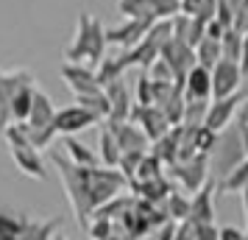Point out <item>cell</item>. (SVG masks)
<instances>
[{
	"instance_id": "1",
	"label": "cell",
	"mask_w": 248,
	"mask_h": 240,
	"mask_svg": "<svg viewBox=\"0 0 248 240\" xmlns=\"http://www.w3.org/2000/svg\"><path fill=\"white\" fill-rule=\"evenodd\" d=\"M50 162L56 165L62 187H64L67 201H70V207H73V215L78 221V226L87 232L90 218H92V212H95L92 195H90V168L76 165V162L70 160L67 154H62V151H50Z\"/></svg>"
},
{
	"instance_id": "2",
	"label": "cell",
	"mask_w": 248,
	"mask_h": 240,
	"mask_svg": "<svg viewBox=\"0 0 248 240\" xmlns=\"http://www.w3.org/2000/svg\"><path fill=\"white\" fill-rule=\"evenodd\" d=\"M106 25L92 17V14L81 12L76 20V34L64 48V62H78V64H98L106 56Z\"/></svg>"
},
{
	"instance_id": "3",
	"label": "cell",
	"mask_w": 248,
	"mask_h": 240,
	"mask_svg": "<svg viewBox=\"0 0 248 240\" xmlns=\"http://www.w3.org/2000/svg\"><path fill=\"white\" fill-rule=\"evenodd\" d=\"M20 126H23L25 137L31 140L36 148H47V145L59 137V131H56V106H53V101H50L47 92H42V90L34 92L31 112H28V117H25Z\"/></svg>"
},
{
	"instance_id": "4",
	"label": "cell",
	"mask_w": 248,
	"mask_h": 240,
	"mask_svg": "<svg viewBox=\"0 0 248 240\" xmlns=\"http://www.w3.org/2000/svg\"><path fill=\"white\" fill-rule=\"evenodd\" d=\"M3 137H6V145H9V154H12L14 165L20 168L23 176L28 179H36L42 182L45 179V162H42V154L31 140L25 137V131L20 123H9L3 128Z\"/></svg>"
},
{
	"instance_id": "5",
	"label": "cell",
	"mask_w": 248,
	"mask_h": 240,
	"mask_svg": "<svg viewBox=\"0 0 248 240\" xmlns=\"http://www.w3.org/2000/svg\"><path fill=\"white\" fill-rule=\"evenodd\" d=\"M170 36H173V25L170 20H156V23L151 25V31H148L134 48H125L123 53H120V62H123V67H142L148 70L154 62L159 59L162 53V45L168 42Z\"/></svg>"
},
{
	"instance_id": "6",
	"label": "cell",
	"mask_w": 248,
	"mask_h": 240,
	"mask_svg": "<svg viewBox=\"0 0 248 240\" xmlns=\"http://www.w3.org/2000/svg\"><path fill=\"white\" fill-rule=\"evenodd\" d=\"M248 154L243 148V137L237 126H226L220 134H217V143H215L212 154H209V171H212V179H223L226 173L237 168L240 162L246 160Z\"/></svg>"
},
{
	"instance_id": "7",
	"label": "cell",
	"mask_w": 248,
	"mask_h": 240,
	"mask_svg": "<svg viewBox=\"0 0 248 240\" xmlns=\"http://www.w3.org/2000/svg\"><path fill=\"white\" fill-rule=\"evenodd\" d=\"M168 171L187 193H198L203 184L212 179L209 157H206V154H195V157H187V160H176Z\"/></svg>"
},
{
	"instance_id": "8",
	"label": "cell",
	"mask_w": 248,
	"mask_h": 240,
	"mask_svg": "<svg viewBox=\"0 0 248 240\" xmlns=\"http://www.w3.org/2000/svg\"><path fill=\"white\" fill-rule=\"evenodd\" d=\"M34 84V73L28 70H0V131L14 123L12 120V103L17 92Z\"/></svg>"
},
{
	"instance_id": "9",
	"label": "cell",
	"mask_w": 248,
	"mask_h": 240,
	"mask_svg": "<svg viewBox=\"0 0 248 240\" xmlns=\"http://www.w3.org/2000/svg\"><path fill=\"white\" fill-rule=\"evenodd\" d=\"M159 59H165V62L170 64L173 76H176V84H184L187 73L198 64V59H195V48L187 45V42H184V39H179V36H170L168 42L162 45Z\"/></svg>"
},
{
	"instance_id": "10",
	"label": "cell",
	"mask_w": 248,
	"mask_h": 240,
	"mask_svg": "<svg viewBox=\"0 0 248 240\" xmlns=\"http://www.w3.org/2000/svg\"><path fill=\"white\" fill-rule=\"evenodd\" d=\"M243 67L234 59H220L212 67V98H229L240 92V81H243Z\"/></svg>"
},
{
	"instance_id": "11",
	"label": "cell",
	"mask_w": 248,
	"mask_h": 240,
	"mask_svg": "<svg viewBox=\"0 0 248 240\" xmlns=\"http://www.w3.org/2000/svg\"><path fill=\"white\" fill-rule=\"evenodd\" d=\"M243 103H246V95H243V92H234V95H229V98H212L203 126H209L212 131L220 134L226 126H232V120L237 117V112H240Z\"/></svg>"
},
{
	"instance_id": "12",
	"label": "cell",
	"mask_w": 248,
	"mask_h": 240,
	"mask_svg": "<svg viewBox=\"0 0 248 240\" xmlns=\"http://www.w3.org/2000/svg\"><path fill=\"white\" fill-rule=\"evenodd\" d=\"M154 23L156 20H151V17H125V23L106 28V42L109 45H120V48H134L151 31Z\"/></svg>"
},
{
	"instance_id": "13",
	"label": "cell",
	"mask_w": 248,
	"mask_h": 240,
	"mask_svg": "<svg viewBox=\"0 0 248 240\" xmlns=\"http://www.w3.org/2000/svg\"><path fill=\"white\" fill-rule=\"evenodd\" d=\"M101 120L92 112H87L81 103H73V106H64V109H56V131L59 137H70V134H78V131H87V128L98 126Z\"/></svg>"
},
{
	"instance_id": "14",
	"label": "cell",
	"mask_w": 248,
	"mask_h": 240,
	"mask_svg": "<svg viewBox=\"0 0 248 240\" xmlns=\"http://www.w3.org/2000/svg\"><path fill=\"white\" fill-rule=\"evenodd\" d=\"M59 76L73 90V95H87V92L103 90L101 81H98V73L92 67H87V64H78V62H64L62 70H59Z\"/></svg>"
},
{
	"instance_id": "15",
	"label": "cell",
	"mask_w": 248,
	"mask_h": 240,
	"mask_svg": "<svg viewBox=\"0 0 248 240\" xmlns=\"http://www.w3.org/2000/svg\"><path fill=\"white\" fill-rule=\"evenodd\" d=\"M131 120L145 131L151 143L159 140V137H165L170 128H173L170 126V120L162 114L159 106H140V103H134V109H131Z\"/></svg>"
},
{
	"instance_id": "16",
	"label": "cell",
	"mask_w": 248,
	"mask_h": 240,
	"mask_svg": "<svg viewBox=\"0 0 248 240\" xmlns=\"http://www.w3.org/2000/svg\"><path fill=\"white\" fill-rule=\"evenodd\" d=\"M103 123L114 131V137H117V143H120L123 154L125 151H148L151 148L148 134L137 126L134 120H103Z\"/></svg>"
},
{
	"instance_id": "17",
	"label": "cell",
	"mask_w": 248,
	"mask_h": 240,
	"mask_svg": "<svg viewBox=\"0 0 248 240\" xmlns=\"http://www.w3.org/2000/svg\"><path fill=\"white\" fill-rule=\"evenodd\" d=\"M103 92H106V98H109V120H131L134 103H131V92L125 87L123 76L109 81V84L103 87Z\"/></svg>"
},
{
	"instance_id": "18",
	"label": "cell",
	"mask_w": 248,
	"mask_h": 240,
	"mask_svg": "<svg viewBox=\"0 0 248 240\" xmlns=\"http://www.w3.org/2000/svg\"><path fill=\"white\" fill-rule=\"evenodd\" d=\"M128 187L137 193V198H145V201H151V204H165V198H168L176 187H173V182H170L168 176L162 173V176H156V179H148V182H128Z\"/></svg>"
},
{
	"instance_id": "19",
	"label": "cell",
	"mask_w": 248,
	"mask_h": 240,
	"mask_svg": "<svg viewBox=\"0 0 248 240\" xmlns=\"http://www.w3.org/2000/svg\"><path fill=\"white\" fill-rule=\"evenodd\" d=\"M184 98H198V101H212V70L209 67H195L184 79Z\"/></svg>"
},
{
	"instance_id": "20",
	"label": "cell",
	"mask_w": 248,
	"mask_h": 240,
	"mask_svg": "<svg viewBox=\"0 0 248 240\" xmlns=\"http://www.w3.org/2000/svg\"><path fill=\"white\" fill-rule=\"evenodd\" d=\"M215 179L203 184L198 193H192V209H190V218L198 221V224H215Z\"/></svg>"
},
{
	"instance_id": "21",
	"label": "cell",
	"mask_w": 248,
	"mask_h": 240,
	"mask_svg": "<svg viewBox=\"0 0 248 240\" xmlns=\"http://www.w3.org/2000/svg\"><path fill=\"white\" fill-rule=\"evenodd\" d=\"M170 25H173V36L184 39V42L192 45V48L206 36V23L198 20V17H192V14H176V17L170 20Z\"/></svg>"
},
{
	"instance_id": "22",
	"label": "cell",
	"mask_w": 248,
	"mask_h": 240,
	"mask_svg": "<svg viewBox=\"0 0 248 240\" xmlns=\"http://www.w3.org/2000/svg\"><path fill=\"white\" fill-rule=\"evenodd\" d=\"M98 157H101V165H106V168H120V160H123V148L106 123L98 134Z\"/></svg>"
},
{
	"instance_id": "23",
	"label": "cell",
	"mask_w": 248,
	"mask_h": 240,
	"mask_svg": "<svg viewBox=\"0 0 248 240\" xmlns=\"http://www.w3.org/2000/svg\"><path fill=\"white\" fill-rule=\"evenodd\" d=\"M179 145H181V126H173L165 137L154 140V148H151V154H154V157H159L165 168H170L173 162L179 160Z\"/></svg>"
},
{
	"instance_id": "24",
	"label": "cell",
	"mask_w": 248,
	"mask_h": 240,
	"mask_svg": "<svg viewBox=\"0 0 248 240\" xmlns=\"http://www.w3.org/2000/svg\"><path fill=\"white\" fill-rule=\"evenodd\" d=\"M246 187H248V157L240 162L237 168H232L223 179H215V190H217V195L243 193Z\"/></svg>"
},
{
	"instance_id": "25",
	"label": "cell",
	"mask_w": 248,
	"mask_h": 240,
	"mask_svg": "<svg viewBox=\"0 0 248 240\" xmlns=\"http://www.w3.org/2000/svg\"><path fill=\"white\" fill-rule=\"evenodd\" d=\"M64 154H67L76 165H84V168H95V165H101V157H98L90 145H84L76 134L64 137Z\"/></svg>"
},
{
	"instance_id": "26",
	"label": "cell",
	"mask_w": 248,
	"mask_h": 240,
	"mask_svg": "<svg viewBox=\"0 0 248 240\" xmlns=\"http://www.w3.org/2000/svg\"><path fill=\"white\" fill-rule=\"evenodd\" d=\"M195 59L201 67L212 70L220 59H223V50H220V39H212V36H203L201 42L195 45Z\"/></svg>"
},
{
	"instance_id": "27",
	"label": "cell",
	"mask_w": 248,
	"mask_h": 240,
	"mask_svg": "<svg viewBox=\"0 0 248 240\" xmlns=\"http://www.w3.org/2000/svg\"><path fill=\"white\" fill-rule=\"evenodd\" d=\"M165 212H168L170 221H176V224H181V221H187L190 218V209H192V198H187L184 193H179V190H173V193L165 198Z\"/></svg>"
},
{
	"instance_id": "28",
	"label": "cell",
	"mask_w": 248,
	"mask_h": 240,
	"mask_svg": "<svg viewBox=\"0 0 248 240\" xmlns=\"http://www.w3.org/2000/svg\"><path fill=\"white\" fill-rule=\"evenodd\" d=\"M76 103H81L87 112H92L98 120H109V98L106 92L98 90V92H87V95H76Z\"/></svg>"
},
{
	"instance_id": "29",
	"label": "cell",
	"mask_w": 248,
	"mask_h": 240,
	"mask_svg": "<svg viewBox=\"0 0 248 240\" xmlns=\"http://www.w3.org/2000/svg\"><path fill=\"white\" fill-rule=\"evenodd\" d=\"M31 218L25 215H9V212H0V240H20L23 238L25 226H28Z\"/></svg>"
},
{
	"instance_id": "30",
	"label": "cell",
	"mask_w": 248,
	"mask_h": 240,
	"mask_svg": "<svg viewBox=\"0 0 248 240\" xmlns=\"http://www.w3.org/2000/svg\"><path fill=\"white\" fill-rule=\"evenodd\" d=\"M95 73H98V81H101V87H106L109 81L120 79V76L125 73V67H123V62H120V56H103L101 62H98Z\"/></svg>"
},
{
	"instance_id": "31",
	"label": "cell",
	"mask_w": 248,
	"mask_h": 240,
	"mask_svg": "<svg viewBox=\"0 0 248 240\" xmlns=\"http://www.w3.org/2000/svg\"><path fill=\"white\" fill-rule=\"evenodd\" d=\"M56 229H59L56 218H53V221H42V224L28 221V226H25L20 240H56Z\"/></svg>"
},
{
	"instance_id": "32",
	"label": "cell",
	"mask_w": 248,
	"mask_h": 240,
	"mask_svg": "<svg viewBox=\"0 0 248 240\" xmlns=\"http://www.w3.org/2000/svg\"><path fill=\"white\" fill-rule=\"evenodd\" d=\"M206 112H209V101H198V98H187L184 103V126H203L206 123Z\"/></svg>"
},
{
	"instance_id": "33",
	"label": "cell",
	"mask_w": 248,
	"mask_h": 240,
	"mask_svg": "<svg viewBox=\"0 0 248 240\" xmlns=\"http://www.w3.org/2000/svg\"><path fill=\"white\" fill-rule=\"evenodd\" d=\"M220 50H223V59L240 62V56H243V31H237L234 25L226 28V34L220 36Z\"/></svg>"
},
{
	"instance_id": "34",
	"label": "cell",
	"mask_w": 248,
	"mask_h": 240,
	"mask_svg": "<svg viewBox=\"0 0 248 240\" xmlns=\"http://www.w3.org/2000/svg\"><path fill=\"white\" fill-rule=\"evenodd\" d=\"M162 171H165L162 160H159V157H154V154L148 151L145 157H142V162H140L137 173L128 179V182H148V179H156V176H162Z\"/></svg>"
},
{
	"instance_id": "35",
	"label": "cell",
	"mask_w": 248,
	"mask_h": 240,
	"mask_svg": "<svg viewBox=\"0 0 248 240\" xmlns=\"http://www.w3.org/2000/svg\"><path fill=\"white\" fill-rule=\"evenodd\" d=\"M117 9L123 17H151L156 20L151 12V0H117Z\"/></svg>"
},
{
	"instance_id": "36",
	"label": "cell",
	"mask_w": 248,
	"mask_h": 240,
	"mask_svg": "<svg viewBox=\"0 0 248 240\" xmlns=\"http://www.w3.org/2000/svg\"><path fill=\"white\" fill-rule=\"evenodd\" d=\"M151 12L156 20H173L181 14V0H151Z\"/></svg>"
},
{
	"instance_id": "37",
	"label": "cell",
	"mask_w": 248,
	"mask_h": 240,
	"mask_svg": "<svg viewBox=\"0 0 248 240\" xmlns=\"http://www.w3.org/2000/svg\"><path fill=\"white\" fill-rule=\"evenodd\" d=\"M140 106H154V81L148 76V70H142V76L137 81V101Z\"/></svg>"
},
{
	"instance_id": "38",
	"label": "cell",
	"mask_w": 248,
	"mask_h": 240,
	"mask_svg": "<svg viewBox=\"0 0 248 240\" xmlns=\"http://www.w3.org/2000/svg\"><path fill=\"white\" fill-rule=\"evenodd\" d=\"M148 76L154 81H159V84H173V81H176V76H173V70H170V64L165 59H156V62L148 67Z\"/></svg>"
},
{
	"instance_id": "39",
	"label": "cell",
	"mask_w": 248,
	"mask_h": 240,
	"mask_svg": "<svg viewBox=\"0 0 248 240\" xmlns=\"http://www.w3.org/2000/svg\"><path fill=\"white\" fill-rule=\"evenodd\" d=\"M148 151H125L123 154V160H120V171L131 179L137 173V168H140V162H142V157H145Z\"/></svg>"
},
{
	"instance_id": "40",
	"label": "cell",
	"mask_w": 248,
	"mask_h": 240,
	"mask_svg": "<svg viewBox=\"0 0 248 240\" xmlns=\"http://www.w3.org/2000/svg\"><path fill=\"white\" fill-rule=\"evenodd\" d=\"M173 240H203V238H201L198 224H195L192 218H187V221H181L179 226H176V238Z\"/></svg>"
},
{
	"instance_id": "41",
	"label": "cell",
	"mask_w": 248,
	"mask_h": 240,
	"mask_svg": "<svg viewBox=\"0 0 248 240\" xmlns=\"http://www.w3.org/2000/svg\"><path fill=\"white\" fill-rule=\"evenodd\" d=\"M234 28L237 31H248V0H240V6H237L234 12Z\"/></svg>"
},
{
	"instance_id": "42",
	"label": "cell",
	"mask_w": 248,
	"mask_h": 240,
	"mask_svg": "<svg viewBox=\"0 0 248 240\" xmlns=\"http://www.w3.org/2000/svg\"><path fill=\"white\" fill-rule=\"evenodd\" d=\"M220 240H248V229L243 232L237 226H220Z\"/></svg>"
},
{
	"instance_id": "43",
	"label": "cell",
	"mask_w": 248,
	"mask_h": 240,
	"mask_svg": "<svg viewBox=\"0 0 248 240\" xmlns=\"http://www.w3.org/2000/svg\"><path fill=\"white\" fill-rule=\"evenodd\" d=\"M226 28H229V25H223L220 20H217V17H215V20H209V23H206V36H212V39H220V36L226 34Z\"/></svg>"
},
{
	"instance_id": "44",
	"label": "cell",
	"mask_w": 248,
	"mask_h": 240,
	"mask_svg": "<svg viewBox=\"0 0 248 240\" xmlns=\"http://www.w3.org/2000/svg\"><path fill=\"white\" fill-rule=\"evenodd\" d=\"M203 6H206V0H181V14H192L195 17Z\"/></svg>"
},
{
	"instance_id": "45",
	"label": "cell",
	"mask_w": 248,
	"mask_h": 240,
	"mask_svg": "<svg viewBox=\"0 0 248 240\" xmlns=\"http://www.w3.org/2000/svg\"><path fill=\"white\" fill-rule=\"evenodd\" d=\"M240 67H243V73H248V31L243 34V56H240Z\"/></svg>"
},
{
	"instance_id": "46",
	"label": "cell",
	"mask_w": 248,
	"mask_h": 240,
	"mask_svg": "<svg viewBox=\"0 0 248 240\" xmlns=\"http://www.w3.org/2000/svg\"><path fill=\"white\" fill-rule=\"evenodd\" d=\"M240 195H243V212H246V224H248V187Z\"/></svg>"
},
{
	"instance_id": "47",
	"label": "cell",
	"mask_w": 248,
	"mask_h": 240,
	"mask_svg": "<svg viewBox=\"0 0 248 240\" xmlns=\"http://www.w3.org/2000/svg\"><path fill=\"white\" fill-rule=\"evenodd\" d=\"M106 240H123V238H120V235H112V238H106Z\"/></svg>"
},
{
	"instance_id": "48",
	"label": "cell",
	"mask_w": 248,
	"mask_h": 240,
	"mask_svg": "<svg viewBox=\"0 0 248 240\" xmlns=\"http://www.w3.org/2000/svg\"><path fill=\"white\" fill-rule=\"evenodd\" d=\"M56 240H59V238H56Z\"/></svg>"
}]
</instances>
